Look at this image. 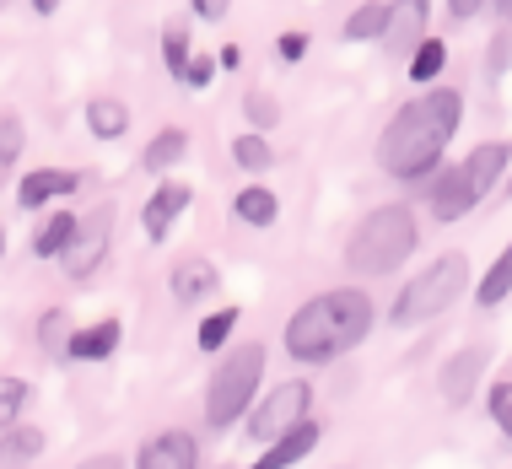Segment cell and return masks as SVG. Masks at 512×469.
<instances>
[{
    "label": "cell",
    "mask_w": 512,
    "mask_h": 469,
    "mask_svg": "<svg viewBox=\"0 0 512 469\" xmlns=\"http://www.w3.org/2000/svg\"><path fill=\"white\" fill-rule=\"evenodd\" d=\"M459 124H464V92L432 81V87H421V98H410L389 124H383L372 157H378V168L389 178H405V184L432 178L442 168V151L459 135Z\"/></svg>",
    "instance_id": "1"
},
{
    "label": "cell",
    "mask_w": 512,
    "mask_h": 469,
    "mask_svg": "<svg viewBox=\"0 0 512 469\" xmlns=\"http://www.w3.org/2000/svg\"><path fill=\"white\" fill-rule=\"evenodd\" d=\"M232 162H238L243 173H265L270 162H275V151H270V141H265V130L238 135V141H232Z\"/></svg>",
    "instance_id": "26"
},
{
    "label": "cell",
    "mask_w": 512,
    "mask_h": 469,
    "mask_svg": "<svg viewBox=\"0 0 512 469\" xmlns=\"http://www.w3.org/2000/svg\"><path fill=\"white\" fill-rule=\"evenodd\" d=\"M486 410H491L496 432H502V437H512V378L491 383V394H486Z\"/></svg>",
    "instance_id": "32"
},
{
    "label": "cell",
    "mask_w": 512,
    "mask_h": 469,
    "mask_svg": "<svg viewBox=\"0 0 512 469\" xmlns=\"http://www.w3.org/2000/svg\"><path fill=\"white\" fill-rule=\"evenodd\" d=\"M421 243V222L405 200H389L378 211H367L356 232L345 238V270L351 275H394Z\"/></svg>",
    "instance_id": "3"
},
{
    "label": "cell",
    "mask_w": 512,
    "mask_h": 469,
    "mask_svg": "<svg viewBox=\"0 0 512 469\" xmlns=\"http://www.w3.org/2000/svg\"><path fill=\"white\" fill-rule=\"evenodd\" d=\"M76 189H81V173H71V168H33L17 184V205L22 211H38V205L65 200V195H76Z\"/></svg>",
    "instance_id": "13"
},
{
    "label": "cell",
    "mask_w": 512,
    "mask_h": 469,
    "mask_svg": "<svg viewBox=\"0 0 512 469\" xmlns=\"http://www.w3.org/2000/svg\"><path fill=\"white\" fill-rule=\"evenodd\" d=\"M22 146H27V130H22V114H0V168H11V162L22 157Z\"/></svg>",
    "instance_id": "30"
},
{
    "label": "cell",
    "mask_w": 512,
    "mask_h": 469,
    "mask_svg": "<svg viewBox=\"0 0 512 469\" xmlns=\"http://www.w3.org/2000/svg\"><path fill=\"white\" fill-rule=\"evenodd\" d=\"M469 292V259L464 254H437L421 275H410L399 286L394 308H389V324L394 329H415V324H432L453 308Z\"/></svg>",
    "instance_id": "5"
},
{
    "label": "cell",
    "mask_w": 512,
    "mask_h": 469,
    "mask_svg": "<svg viewBox=\"0 0 512 469\" xmlns=\"http://www.w3.org/2000/svg\"><path fill=\"white\" fill-rule=\"evenodd\" d=\"M448 11H453L459 22H469L475 11H486V0H448Z\"/></svg>",
    "instance_id": "37"
},
{
    "label": "cell",
    "mask_w": 512,
    "mask_h": 469,
    "mask_svg": "<svg viewBox=\"0 0 512 469\" xmlns=\"http://www.w3.org/2000/svg\"><path fill=\"white\" fill-rule=\"evenodd\" d=\"M426 38V0H389V27H383V44L394 60H410V49Z\"/></svg>",
    "instance_id": "11"
},
{
    "label": "cell",
    "mask_w": 512,
    "mask_h": 469,
    "mask_svg": "<svg viewBox=\"0 0 512 469\" xmlns=\"http://www.w3.org/2000/svg\"><path fill=\"white\" fill-rule=\"evenodd\" d=\"M71 313H65V308H54V313H44V319H38V346H44V356H49V362H71V356H65V351H71Z\"/></svg>",
    "instance_id": "23"
},
{
    "label": "cell",
    "mask_w": 512,
    "mask_h": 469,
    "mask_svg": "<svg viewBox=\"0 0 512 469\" xmlns=\"http://www.w3.org/2000/svg\"><path fill=\"white\" fill-rule=\"evenodd\" d=\"M383 27H389V0H362V6L345 17L340 44H372V38H383Z\"/></svg>",
    "instance_id": "18"
},
{
    "label": "cell",
    "mask_w": 512,
    "mask_h": 469,
    "mask_svg": "<svg viewBox=\"0 0 512 469\" xmlns=\"http://www.w3.org/2000/svg\"><path fill=\"white\" fill-rule=\"evenodd\" d=\"M308 410H313V383L308 378L275 383V389L259 399V410L248 416V437H254V443H270V437L286 432V426H297Z\"/></svg>",
    "instance_id": "7"
},
{
    "label": "cell",
    "mask_w": 512,
    "mask_h": 469,
    "mask_svg": "<svg viewBox=\"0 0 512 469\" xmlns=\"http://www.w3.org/2000/svg\"><path fill=\"white\" fill-rule=\"evenodd\" d=\"M507 297H512V243L491 259V270L480 275V286H475V302H480V308H502Z\"/></svg>",
    "instance_id": "20"
},
{
    "label": "cell",
    "mask_w": 512,
    "mask_h": 469,
    "mask_svg": "<svg viewBox=\"0 0 512 469\" xmlns=\"http://www.w3.org/2000/svg\"><path fill=\"white\" fill-rule=\"evenodd\" d=\"M0 254H6V227H0Z\"/></svg>",
    "instance_id": "41"
},
{
    "label": "cell",
    "mask_w": 512,
    "mask_h": 469,
    "mask_svg": "<svg viewBox=\"0 0 512 469\" xmlns=\"http://www.w3.org/2000/svg\"><path fill=\"white\" fill-rule=\"evenodd\" d=\"M221 286V270L211 265V259H178L173 265V275H168V292H173V302H184V308H195V302H205Z\"/></svg>",
    "instance_id": "15"
},
{
    "label": "cell",
    "mask_w": 512,
    "mask_h": 469,
    "mask_svg": "<svg viewBox=\"0 0 512 469\" xmlns=\"http://www.w3.org/2000/svg\"><path fill=\"white\" fill-rule=\"evenodd\" d=\"M243 114H248V124H254V130H275V124H281V103H275L270 92H248V98H243Z\"/></svg>",
    "instance_id": "31"
},
{
    "label": "cell",
    "mask_w": 512,
    "mask_h": 469,
    "mask_svg": "<svg viewBox=\"0 0 512 469\" xmlns=\"http://www.w3.org/2000/svg\"><path fill=\"white\" fill-rule=\"evenodd\" d=\"M81 216L76 211H54L44 227H38V238H33V254L38 259H60L65 254V243H71V232H76Z\"/></svg>",
    "instance_id": "24"
},
{
    "label": "cell",
    "mask_w": 512,
    "mask_h": 469,
    "mask_svg": "<svg viewBox=\"0 0 512 469\" xmlns=\"http://www.w3.org/2000/svg\"><path fill=\"white\" fill-rule=\"evenodd\" d=\"M318 437H324V426L313 421V410L302 416L297 426H286L281 437H270L265 443V459H259V469H286V464H302L308 453L318 448Z\"/></svg>",
    "instance_id": "10"
},
{
    "label": "cell",
    "mask_w": 512,
    "mask_h": 469,
    "mask_svg": "<svg viewBox=\"0 0 512 469\" xmlns=\"http://www.w3.org/2000/svg\"><path fill=\"white\" fill-rule=\"evenodd\" d=\"M442 65H448V44L426 33L421 44L410 49V81H415V87H432V81L442 76Z\"/></svg>",
    "instance_id": "22"
},
{
    "label": "cell",
    "mask_w": 512,
    "mask_h": 469,
    "mask_svg": "<svg viewBox=\"0 0 512 469\" xmlns=\"http://www.w3.org/2000/svg\"><path fill=\"white\" fill-rule=\"evenodd\" d=\"M108 238H114V205H98V211H87V222H76L71 243H65V254H60L65 275H71V281H87V275L103 265Z\"/></svg>",
    "instance_id": "9"
},
{
    "label": "cell",
    "mask_w": 512,
    "mask_h": 469,
    "mask_svg": "<svg viewBox=\"0 0 512 469\" xmlns=\"http://www.w3.org/2000/svg\"><path fill=\"white\" fill-rule=\"evenodd\" d=\"M372 324H378V308H372V297L362 286H335V292H318L302 302L286 319L281 340L297 367H329L362 346L372 335Z\"/></svg>",
    "instance_id": "2"
},
{
    "label": "cell",
    "mask_w": 512,
    "mask_h": 469,
    "mask_svg": "<svg viewBox=\"0 0 512 469\" xmlns=\"http://www.w3.org/2000/svg\"><path fill=\"white\" fill-rule=\"evenodd\" d=\"M189 200H195V189H189V184H157V195H151V200H146V211H141L146 238H151V243L168 238L173 222L189 211Z\"/></svg>",
    "instance_id": "12"
},
{
    "label": "cell",
    "mask_w": 512,
    "mask_h": 469,
    "mask_svg": "<svg viewBox=\"0 0 512 469\" xmlns=\"http://www.w3.org/2000/svg\"><path fill=\"white\" fill-rule=\"evenodd\" d=\"M54 6H60V0H33V11H54Z\"/></svg>",
    "instance_id": "40"
},
{
    "label": "cell",
    "mask_w": 512,
    "mask_h": 469,
    "mask_svg": "<svg viewBox=\"0 0 512 469\" xmlns=\"http://www.w3.org/2000/svg\"><path fill=\"white\" fill-rule=\"evenodd\" d=\"M27 410V383L11 378V372H0V432H6L11 421H22Z\"/></svg>",
    "instance_id": "28"
},
{
    "label": "cell",
    "mask_w": 512,
    "mask_h": 469,
    "mask_svg": "<svg viewBox=\"0 0 512 469\" xmlns=\"http://www.w3.org/2000/svg\"><path fill=\"white\" fill-rule=\"evenodd\" d=\"M221 65H227V71H238V65H243V49L227 44V49H221Z\"/></svg>",
    "instance_id": "39"
},
{
    "label": "cell",
    "mask_w": 512,
    "mask_h": 469,
    "mask_svg": "<svg viewBox=\"0 0 512 469\" xmlns=\"http://www.w3.org/2000/svg\"><path fill=\"white\" fill-rule=\"evenodd\" d=\"M189 6H195L200 22H221V17L232 11V0H189Z\"/></svg>",
    "instance_id": "36"
},
{
    "label": "cell",
    "mask_w": 512,
    "mask_h": 469,
    "mask_svg": "<svg viewBox=\"0 0 512 469\" xmlns=\"http://www.w3.org/2000/svg\"><path fill=\"white\" fill-rule=\"evenodd\" d=\"M232 216H238L243 227H275V216H281V195L265 184H248L232 195Z\"/></svg>",
    "instance_id": "17"
},
{
    "label": "cell",
    "mask_w": 512,
    "mask_h": 469,
    "mask_svg": "<svg viewBox=\"0 0 512 469\" xmlns=\"http://www.w3.org/2000/svg\"><path fill=\"white\" fill-rule=\"evenodd\" d=\"M486 71L491 76H507L512 71V27L502 22V27H496V33H491V49H486Z\"/></svg>",
    "instance_id": "33"
},
{
    "label": "cell",
    "mask_w": 512,
    "mask_h": 469,
    "mask_svg": "<svg viewBox=\"0 0 512 469\" xmlns=\"http://www.w3.org/2000/svg\"><path fill=\"white\" fill-rule=\"evenodd\" d=\"M162 60H168L173 76H184V65H189V27H184V22H168V27H162Z\"/></svg>",
    "instance_id": "29"
},
{
    "label": "cell",
    "mask_w": 512,
    "mask_h": 469,
    "mask_svg": "<svg viewBox=\"0 0 512 469\" xmlns=\"http://www.w3.org/2000/svg\"><path fill=\"white\" fill-rule=\"evenodd\" d=\"M486 372H491V346L486 340H475V346H459L442 362L437 372V394H442V405H453V410H464V405H475V389L486 383Z\"/></svg>",
    "instance_id": "8"
},
{
    "label": "cell",
    "mask_w": 512,
    "mask_h": 469,
    "mask_svg": "<svg viewBox=\"0 0 512 469\" xmlns=\"http://www.w3.org/2000/svg\"><path fill=\"white\" fill-rule=\"evenodd\" d=\"M119 335H124V324L119 319H98V324H87V329H71V362H108V356L119 351Z\"/></svg>",
    "instance_id": "16"
},
{
    "label": "cell",
    "mask_w": 512,
    "mask_h": 469,
    "mask_svg": "<svg viewBox=\"0 0 512 469\" xmlns=\"http://www.w3.org/2000/svg\"><path fill=\"white\" fill-rule=\"evenodd\" d=\"M486 11L496 22H512V0H486Z\"/></svg>",
    "instance_id": "38"
},
{
    "label": "cell",
    "mask_w": 512,
    "mask_h": 469,
    "mask_svg": "<svg viewBox=\"0 0 512 469\" xmlns=\"http://www.w3.org/2000/svg\"><path fill=\"white\" fill-rule=\"evenodd\" d=\"M178 81H184V87H211V81H216V60H211V54H189V65H184V76H178Z\"/></svg>",
    "instance_id": "34"
},
{
    "label": "cell",
    "mask_w": 512,
    "mask_h": 469,
    "mask_svg": "<svg viewBox=\"0 0 512 469\" xmlns=\"http://www.w3.org/2000/svg\"><path fill=\"white\" fill-rule=\"evenodd\" d=\"M33 453H44V432H33V426H17V421L0 432V464H27Z\"/></svg>",
    "instance_id": "25"
},
{
    "label": "cell",
    "mask_w": 512,
    "mask_h": 469,
    "mask_svg": "<svg viewBox=\"0 0 512 469\" xmlns=\"http://www.w3.org/2000/svg\"><path fill=\"white\" fill-rule=\"evenodd\" d=\"M275 54H281V60H302V54H308V33H297V27H292V33H281V38H275Z\"/></svg>",
    "instance_id": "35"
},
{
    "label": "cell",
    "mask_w": 512,
    "mask_h": 469,
    "mask_svg": "<svg viewBox=\"0 0 512 469\" xmlns=\"http://www.w3.org/2000/svg\"><path fill=\"white\" fill-rule=\"evenodd\" d=\"M238 319H243V313H238V308H216V313H211V319H205V324H200V335H195V346H200V351H221V346H227V335H232V329H238Z\"/></svg>",
    "instance_id": "27"
},
{
    "label": "cell",
    "mask_w": 512,
    "mask_h": 469,
    "mask_svg": "<svg viewBox=\"0 0 512 469\" xmlns=\"http://www.w3.org/2000/svg\"><path fill=\"white\" fill-rule=\"evenodd\" d=\"M87 130L98 135V141H119V135L130 130V108L119 98H92L87 103Z\"/></svg>",
    "instance_id": "21"
},
{
    "label": "cell",
    "mask_w": 512,
    "mask_h": 469,
    "mask_svg": "<svg viewBox=\"0 0 512 469\" xmlns=\"http://www.w3.org/2000/svg\"><path fill=\"white\" fill-rule=\"evenodd\" d=\"M184 151H189V130H178V124H168V130H157L146 141L141 151V168L146 173H168L173 162H184Z\"/></svg>",
    "instance_id": "19"
},
{
    "label": "cell",
    "mask_w": 512,
    "mask_h": 469,
    "mask_svg": "<svg viewBox=\"0 0 512 469\" xmlns=\"http://www.w3.org/2000/svg\"><path fill=\"white\" fill-rule=\"evenodd\" d=\"M507 157H512L507 141H486V146L469 151V157H459L453 168H437L432 189H426L432 222H464V216L496 189V178L507 173Z\"/></svg>",
    "instance_id": "4"
},
{
    "label": "cell",
    "mask_w": 512,
    "mask_h": 469,
    "mask_svg": "<svg viewBox=\"0 0 512 469\" xmlns=\"http://www.w3.org/2000/svg\"><path fill=\"white\" fill-rule=\"evenodd\" d=\"M259 378H265V346H259V340L232 346L216 362V372H211V389H205V421H211L216 432H227L238 416H248V405H254V394H259Z\"/></svg>",
    "instance_id": "6"
},
{
    "label": "cell",
    "mask_w": 512,
    "mask_h": 469,
    "mask_svg": "<svg viewBox=\"0 0 512 469\" xmlns=\"http://www.w3.org/2000/svg\"><path fill=\"white\" fill-rule=\"evenodd\" d=\"M141 469H195L200 464V443L189 432H157L151 443L135 453Z\"/></svg>",
    "instance_id": "14"
}]
</instances>
